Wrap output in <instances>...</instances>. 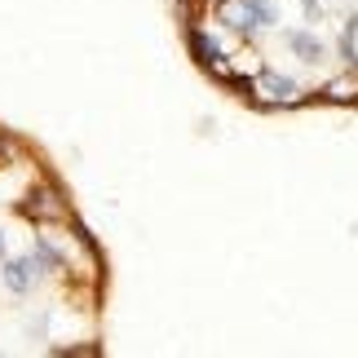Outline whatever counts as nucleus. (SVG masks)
I'll list each match as a JSON object with an SVG mask.
<instances>
[{"mask_svg": "<svg viewBox=\"0 0 358 358\" xmlns=\"http://www.w3.org/2000/svg\"><path fill=\"white\" fill-rule=\"evenodd\" d=\"M106 296V252L62 173L27 133L0 124V354H102Z\"/></svg>", "mask_w": 358, "mask_h": 358, "instance_id": "f257e3e1", "label": "nucleus"}, {"mask_svg": "<svg viewBox=\"0 0 358 358\" xmlns=\"http://www.w3.org/2000/svg\"><path fill=\"white\" fill-rule=\"evenodd\" d=\"M186 53L257 111H354L358 0H177Z\"/></svg>", "mask_w": 358, "mask_h": 358, "instance_id": "f03ea898", "label": "nucleus"}]
</instances>
